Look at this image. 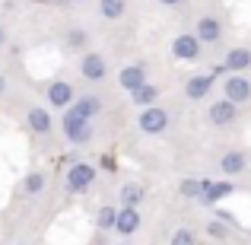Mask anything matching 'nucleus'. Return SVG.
<instances>
[{
	"label": "nucleus",
	"instance_id": "423d86ee",
	"mask_svg": "<svg viewBox=\"0 0 251 245\" xmlns=\"http://www.w3.org/2000/svg\"><path fill=\"white\" fill-rule=\"evenodd\" d=\"M118 83H121V89H127V92L140 89V86L147 83V70H143V64H130V67H124L121 74H118Z\"/></svg>",
	"mask_w": 251,
	"mask_h": 245
},
{
	"label": "nucleus",
	"instance_id": "6e6552de",
	"mask_svg": "<svg viewBox=\"0 0 251 245\" xmlns=\"http://www.w3.org/2000/svg\"><path fill=\"white\" fill-rule=\"evenodd\" d=\"M48 102L54 105V109H67V105H74V86L57 80L48 86Z\"/></svg>",
	"mask_w": 251,
	"mask_h": 245
},
{
	"label": "nucleus",
	"instance_id": "1a4fd4ad",
	"mask_svg": "<svg viewBox=\"0 0 251 245\" xmlns=\"http://www.w3.org/2000/svg\"><path fill=\"white\" fill-rule=\"evenodd\" d=\"M115 229H118L121 236H130V233H137V229H140V214H137V207H124V210H118Z\"/></svg>",
	"mask_w": 251,
	"mask_h": 245
},
{
	"label": "nucleus",
	"instance_id": "39448f33",
	"mask_svg": "<svg viewBox=\"0 0 251 245\" xmlns=\"http://www.w3.org/2000/svg\"><path fill=\"white\" fill-rule=\"evenodd\" d=\"M172 54L181 57V61H194V57L201 54V42H197V35H178L175 42H172Z\"/></svg>",
	"mask_w": 251,
	"mask_h": 245
},
{
	"label": "nucleus",
	"instance_id": "6ab92c4d",
	"mask_svg": "<svg viewBox=\"0 0 251 245\" xmlns=\"http://www.w3.org/2000/svg\"><path fill=\"white\" fill-rule=\"evenodd\" d=\"M99 10L105 19H121L124 16V0H99Z\"/></svg>",
	"mask_w": 251,
	"mask_h": 245
},
{
	"label": "nucleus",
	"instance_id": "b1692460",
	"mask_svg": "<svg viewBox=\"0 0 251 245\" xmlns=\"http://www.w3.org/2000/svg\"><path fill=\"white\" fill-rule=\"evenodd\" d=\"M67 45H70V48H80V45H86V32L83 29H70Z\"/></svg>",
	"mask_w": 251,
	"mask_h": 245
},
{
	"label": "nucleus",
	"instance_id": "f257e3e1",
	"mask_svg": "<svg viewBox=\"0 0 251 245\" xmlns=\"http://www.w3.org/2000/svg\"><path fill=\"white\" fill-rule=\"evenodd\" d=\"M92 182H96V169H92L89 163L70 165V172H67V191H70V194H83V191H89Z\"/></svg>",
	"mask_w": 251,
	"mask_h": 245
},
{
	"label": "nucleus",
	"instance_id": "4be33fe9",
	"mask_svg": "<svg viewBox=\"0 0 251 245\" xmlns=\"http://www.w3.org/2000/svg\"><path fill=\"white\" fill-rule=\"evenodd\" d=\"M115 220H118V210L115 207H102V210H99V217H96L99 229H115Z\"/></svg>",
	"mask_w": 251,
	"mask_h": 245
},
{
	"label": "nucleus",
	"instance_id": "2eb2a0df",
	"mask_svg": "<svg viewBox=\"0 0 251 245\" xmlns=\"http://www.w3.org/2000/svg\"><path fill=\"white\" fill-rule=\"evenodd\" d=\"M130 96H134V102L140 105V109H150V105H156V99H159V89H156L153 83H143L140 89H134Z\"/></svg>",
	"mask_w": 251,
	"mask_h": 245
},
{
	"label": "nucleus",
	"instance_id": "f3484780",
	"mask_svg": "<svg viewBox=\"0 0 251 245\" xmlns=\"http://www.w3.org/2000/svg\"><path fill=\"white\" fill-rule=\"evenodd\" d=\"M220 169L226 172V175H239L242 169H245V153H226L220 163Z\"/></svg>",
	"mask_w": 251,
	"mask_h": 245
},
{
	"label": "nucleus",
	"instance_id": "412c9836",
	"mask_svg": "<svg viewBox=\"0 0 251 245\" xmlns=\"http://www.w3.org/2000/svg\"><path fill=\"white\" fill-rule=\"evenodd\" d=\"M42 188H45V175L42 172H29L23 182V191L25 194H42Z\"/></svg>",
	"mask_w": 251,
	"mask_h": 245
},
{
	"label": "nucleus",
	"instance_id": "aec40b11",
	"mask_svg": "<svg viewBox=\"0 0 251 245\" xmlns=\"http://www.w3.org/2000/svg\"><path fill=\"white\" fill-rule=\"evenodd\" d=\"M140 201H143L140 185H124V188H121V204H124V207H137Z\"/></svg>",
	"mask_w": 251,
	"mask_h": 245
},
{
	"label": "nucleus",
	"instance_id": "f03ea898",
	"mask_svg": "<svg viewBox=\"0 0 251 245\" xmlns=\"http://www.w3.org/2000/svg\"><path fill=\"white\" fill-rule=\"evenodd\" d=\"M64 134H67L70 143H89L92 140V128L86 118H80L76 111H67L64 115Z\"/></svg>",
	"mask_w": 251,
	"mask_h": 245
},
{
	"label": "nucleus",
	"instance_id": "a878e982",
	"mask_svg": "<svg viewBox=\"0 0 251 245\" xmlns=\"http://www.w3.org/2000/svg\"><path fill=\"white\" fill-rule=\"evenodd\" d=\"M207 233L213 236V239H226V226H223V223H210Z\"/></svg>",
	"mask_w": 251,
	"mask_h": 245
},
{
	"label": "nucleus",
	"instance_id": "9b49d317",
	"mask_svg": "<svg viewBox=\"0 0 251 245\" xmlns=\"http://www.w3.org/2000/svg\"><path fill=\"white\" fill-rule=\"evenodd\" d=\"M220 23H216L213 16H203L201 23H197V42H220Z\"/></svg>",
	"mask_w": 251,
	"mask_h": 245
},
{
	"label": "nucleus",
	"instance_id": "dca6fc26",
	"mask_svg": "<svg viewBox=\"0 0 251 245\" xmlns=\"http://www.w3.org/2000/svg\"><path fill=\"white\" fill-rule=\"evenodd\" d=\"M29 128L35 134H48L51 131V115L45 109H29Z\"/></svg>",
	"mask_w": 251,
	"mask_h": 245
},
{
	"label": "nucleus",
	"instance_id": "393cba45",
	"mask_svg": "<svg viewBox=\"0 0 251 245\" xmlns=\"http://www.w3.org/2000/svg\"><path fill=\"white\" fill-rule=\"evenodd\" d=\"M172 245H194V236H191L188 229H178V233L172 236Z\"/></svg>",
	"mask_w": 251,
	"mask_h": 245
},
{
	"label": "nucleus",
	"instance_id": "4468645a",
	"mask_svg": "<svg viewBox=\"0 0 251 245\" xmlns=\"http://www.w3.org/2000/svg\"><path fill=\"white\" fill-rule=\"evenodd\" d=\"M223 67H229V70H245V67H251V51L248 48H232L226 54V64Z\"/></svg>",
	"mask_w": 251,
	"mask_h": 245
},
{
	"label": "nucleus",
	"instance_id": "f8f14e48",
	"mask_svg": "<svg viewBox=\"0 0 251 245\" xmlns=\"http://www.w3.org/2000/svg\"><path fill=\"white\" fill-rule=\"evenodd\" d=\"M232 118H235V105L229 102V99H223V102L210 105V121H213V124H229Z\"/></svg>",
	"mask_w": 251,
	"mask_h": 245
},
{
	"label": "nucleus",
	"instance_id": "9d476101",
	"mask_svg": "<svg viewBox=\"0 0 251 245\" xmlns=\"http://www.w3.org/2000/svg\"><path fill=\"white\" fill-rule=\"evenodd\" d=\"M232 185L229 182H203V191H201V201L203 204H213V201H220V197H226V194H232Z\"/></svg>",
	"mask_w": 251,
	"mask_h": 245
},
{
	"label": "nucleus",
	"instance_id": "20e7f679",
	"mask_svg": "<svg viewBox=\"0 0 251 245\" xmlns=\"http://www.w3.org/2000/svg\"><path fill=\"white\" fill-rule=\"evenodd\" d=\"M80 74L86 77V80H105V74H108V64H105L102 54H86L80 61Z\"/></svg>",
	"mask_w": 251,
	"mask_h": 245
},
{
	"label": "nucleus",
	"instance_id": "c85d7f7f",
	"mask_svg": "<svg viewBox=\"0 0 251 245\" xmlns=\"http://www.w3.org/2000/svg\"><path fill=\"white\" fill-rule=\"evenodd\" d=\"M159 3H169L172 6V3H178V0H159Z\"/></svg>",
	"mask_w": 251,
	"mask_h": 245
},
{
	"label": "nucleus",
	"instance_id": "bb28decb",
	"mask_svg": "<svg viewBox=\"0 0 251 245\" xmlns=\"http://www.w3.org/2000/svg\"><path fill=\"white\" fill-rule=\"evenodd\" d=\"M6 42V32H3V26H0V45H3Z\"/></svg>",
	"mask_w": 251,
	"mask_h": 245
},
{
	"label": "nucleus",
	"instance_id": "ddd939ff",
	"mask_svg": "<svg viewBox=\"0 0 251 245\" xmlns=\"http://www.w3.org/2000/svg\"><path fill=\"white\" fill-rule=\"evenodd\" d=\"M99 109H102V102H99L96 96H80V102L70 105V111H76L80 118H86V121H89L92 115H99Z\"/></svg>",
	"mask_w": 251,
	"mask_h": 245
},
{
	"label": "nucleus",
	"instance_id": "cd10ccee",
	"mask_svg": "<svg viewBox=\"0 0 251 245\" xmlns=\"http://www.w3.org/2000/svg\"><path fill=\"white\" fill-rule=\"evenodd\" d=\"M6 89V80H3V74H0V92H3Z\"/></svg>",
	"mask_w": 251,
	"mask_h": 245
},
{
	"label": "nucleus",
	"instance_id": "7ed1b4c3",
	"mask_svg": "<svg viewBox=\"0 0 251 245\" xmlns=\"http://www.w3.org/2000/svg\"><path fill=\"white\" fill-rule=\"evenodd\" d=\"M140 131L143 134H162L166 131V124H169V111H162L159 105H150V109H143L140 111Z\"/></svg>",
	"mask_w": 251,
	"mask_h": 245
},
{
	"label": "nucleus",
	"instance_id": "5701e85b",
	"mask_svg": "<svg viewBox=\"0 0 251 245\" xmlns=\"http://www.w3.org/2000/svg\"><path fill=\"white\" fill-rule=\"evenodd\" d=\"M201 191H203V182H197V178H184L181 182V194L184 197H201Z\"/></svg>",
	"mask_w": 251,
	"mask_h": 245
},
{
	"label": "nucleus",
	"instance_id": "0eeeda50",
	"mask_svg": "<svg viewBox=\"0 0 251 245\" xmlns=\"http://www.w3.org/2000/svg\"><path fill=\"white\" fill-rule=\"evenodd\" d=\"M223 89H226V99L232 105L235 102H248V99H251V83L245 80V77H229Z\"/></svg>",
	"mask_w": 251,
	"mask_h": 245
},
{
	"label": "nucleus",
	"instance_id": "a211bd4d",
	"mask_svg": "<svg viewBox=\"0 0 251 245\" xmlns=\"http://www.w3.org/2000/svg\"><path fill=\"white\" fill-rule=\"evenodd\" d=\"M210 83H213V77H194V80H188V96L191 99H203L210 92Z\"/></svg>",
	"mask_w": 251,
	"mask_h": 245
}]
</instances>
